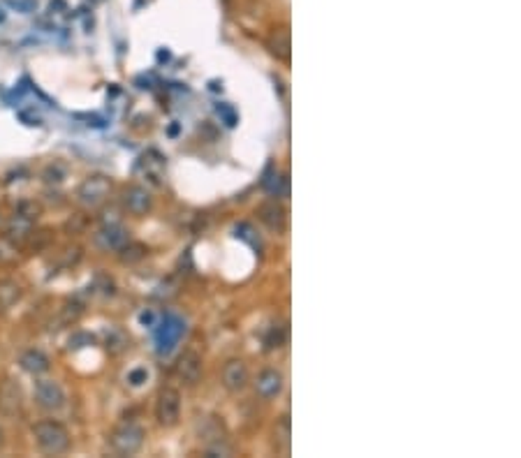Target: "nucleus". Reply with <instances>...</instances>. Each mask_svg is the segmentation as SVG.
Returning <instances> with one entry per match:
<instances>
[{"label":"nucleus","mask_w":521,"mask_h":458,"mask_svg":"<svg viewBox=\"0 0 521 458\" xmlns=\"http://www.w3.org/2000/svg\"><path fill=\"white\" fill-rule=\"evenodd\" d=\"M105 347L109 352H114V354H121L125 347H128V336L123 334L121 329H116V327H112V329H107L105 331Z\"/></svg>","instance_id":"nucleus-21"},{"label":"nucleus","mask_w":521,"mask_h":458,"mask_svg":"<svg viewBox=\"0 0 521 458\" xmlns=\"http://www.w3.org/2000/svg\"><path fill=\"white\" fill-rule=\"evenodd\" d=\"M93 338L91 334H84V331H77V334H72L70 336V350H82V347H86V345H93Z\"/></svg>","instance_id":"nucleus-26"},{"label":"nucleus","mask_w":521,"mask_h":458,"mask_svg":"<svg viewBox=\"0 0 521 458\" xmlns=\"http://www.w3.org/2000/svg\"><path fill=\"white\" fill-rule=\"evenodd\" d=\"M248 380H250V373L243 359H230L223 366V386L227 391L236 393V391L246 389Z\"/></svg>","instance_id":"nucleus-8"},{"label":"nucleus","mask_w":521,"mask_h":458,"mask_svg":"<svg viewBox=\"0 0 521 458\" xmlns=\"http://www.w3.org/2000/svg\"><path fill=\"white\" fill-rule=\"evenodd\" d=\"M12 5H14V7H19V10H21L23 14H28V12H33V10H35L37 0H12Z\"/></svg>","instance_id":"nucleus-31"},{"label":"nucleus","mask_w":521,"mask_h":458,"mask_svg":"<svg viewBox=\"0 0 521 458\" xmlns=\"http://www.w3.org/2000/svg\"><path fill=\"white\" fill-rule=\"evenodd\" d=\"M292 445V421L288 414L278 417V421L274 424V447L276 452L288 454Z\"/></svg>","instance_id":"nucleus-18"},{"label":"nucleus","mask_w":521,"mask_h":458,"mask_svg":"<svg viewBox=\"0 0 521 458\" xmlns=\"http://www.w3.org/2000/svg\"><path fill=\"white\" fill-rule=\"evenodd\" d=\"M257 216H259V220H262L266 227L271 229V232H276V234L285 232V227H288V211L283 209L281 202H276V199L264 202L262 207L257 209Z\"/></svg>","instance_id":"nucleus-10"},{"label":"nucleus","mask_w":521,"mask_h":458,"mask_svg":"<svg viewBox=\"0 0 521 458\" xmlns=\"http://www.w3.org/2000/svg\"><path fill=\"white\" fill-rule=\"evenodd\" d=\"M7 19V12H5V7L3 5H0V23H3Z\"/></svg>","instance_id":"nucleus-32"},{"label":"nucleus","mask_w":521,"mask_h":458,"mask_svg":"<svg viewBox=\"0 0 521 458\" xmlns=\"http://www.w3.org/2000/svg\"><path fill=\"white\" fill-rule=\"evenodd\" d=\"M30 236H33V220L14 213L12 220L5 227V239H10L12 243H17L19 246V243H26Z\"/></svg>","instance_id":"nucleus-14"},{"label":"nucleus","mask_w":521,"mask_h":458,"mask_svg":"<svg viewBox=\"0 0 521 458\" xmlns=\"http://www.w3.org/2000/svg\"><path fill=\"white\" fill-rule=\"evenodd\" d=\"M262 185L266 188V192L274 195V197H285L288 195V176L285 174H271V176H266L262 181Z\"/></svg>","instance_id":"nucleus-22"},{"label":"nucleus","mask_w":521,"mask_h":458,"mask_svg":"<svg viewBox=\"0 0 521 458\" xmlns=\"http://www.w3.org/2000/svg\"><path fill=\"white\" fill-rule=\"evenodd\" d=\"M155 419L165 428H172L181 419V393L176 389H162L155 400Z\"/></svg>","instance_id":"nucleus-4"},{"label":"nucleus","mask_w":521,"mask_h":458,"mask_svg":"<svg viewBox=\"0 0 521 458\" xmlns=\"http://www.w3.org/2000/svg\"><path fill=\"white\" fill-rule=\"evenodd\" d=\"M116 255H118V259H121L123 264H128V266H132V264H139L141 259H146V255H148V248L144 246V243H139V241H125L121 248L116 250Z\"/></svg>","instance_id":"nucleus-19"},{"label":"nucleus","mask_w":521,"mask_h":458,"mask_svg":"<svg viewBox=\"0 0 521 458\" xmlns=\"http://www.w3.org/2000/svg\"><path fill=\"white\" fill-rule=\"evenodd\" d=\"M17 255H19V246L3 236V239H0V264L14 262V259H17Z\"/></svg>","instance_id":"nucleus-23"},{"label":"nucleus","mask_w":521,"mask_h":458,"mask_svg":"<svg viewBox=\"0 0 521 458\" xmlns=\"http://www.w3.org/2000/svg\"><path fill=\"white\" fill-rule=\"evenodd\" d=\"M146 377H148V373L144 368H137V370H132V373H128V382L132 384V386H139V384H144L146 382Z\"/></svg>","instance_id":"nucleus-30"},{"label":"nucleus","mask_w":521,"mask_h":458,"mask_svg":"<svg viewBox=\"0 0 521 458\" xmlns=\"http://www.w3.org/2000/svg\"><path fill=\"white\" fill-rule=\"evenodd\" d=\"M197 433H200V440L204 445L227 440V431H225V426L220 424L218 417H200V421H197Z\"/></svg>","instance_id":"nucleus-13"},{"label":"nucleus","mask_w":521,"mask_h":458,"mask_svg":"<svg viewBox=\"0 0 521 458\" xmlns=\"http://www.w3.org/2000/svg\"><path fill=\"white\" fill-rule=\"evenodd\" d=\"M128 239H130L128 229L121 223H102V227L96 234V246L105 252H116Z\"/></svg>","instance_id":"nucleus-6"},{"label":"nucleus","mask_w":521,"mask_h":458,"mask_svg":"<svg viewBox=\"0 0 521 458\" xmlns=\"http://www.w3.org/2000/svg\"><path fill=\"white\" fill-rule=\"evenodd\" d=\"M123 207L132 216H146L153 209V197L144 185H130L123 192Z\"/></svg>","instance_id":"nucleus-9"},{"label":"nucleus","mask_w":521,"mask_h":458,"mask_svg":"<svg viewBox=\"0 0 521 458\" xmlns=\"http://www.w3.org/2000/svg\"><path fill=\"white\" fill-rule=\"evenodd\" d=\"M266 46H269L271 56H276V58L283 60V63H290V58H292V35H290V28L288 26L274 28Z\"/></svg>","instance_id":"nucleus-11"},{"label":"nucleus","mask_w":521,"mask_h":458,"mask_svg":"<svg viewBox=\"0 0 521 458\" xmlns=\"http://www.w3.org/2000/svg\"><path fill=\"white\" fill-rule=\"evenodd\" d=\"M283 341H285V329L283 327H271V334L266 338V347L274 350V347H281Z\"/></svg>","instance_id":"nucleus-29"},{"label":"nucleus","mask_w":521,"mask_h":458,"mask_svg":"<svg viewBox=\"0 0 521 458\" xmlns=\"http://www.w3.org/2000/svg\"><path fill=\"white\" fill-rule=\"evenodd\" d=\"M35 400L42 410L58 412L65 405V391L56 380H37L35 382Z\"/></svg>","instance_id":"nucleus-5"},{"label":"nucleus","mask_w":521,"mask_h":458,"mask_svg":"<svg viewBox=\"0 0 521 458\" xmlns=\"http://www.w3.org/2000/svg\"><path fill=\"white\" fill-rule=\"evenodd\" d=\"M137 169L144 171V176L151 181V183L160 185V178H162V171H165V160L155 151H151V153L141 155Z\"/></svg>","instance_id":"nucleus-17"},{"label":"nucleus","mask_w":521,"mask_h":458,"mask_svg":"<svg viewBox=\"0 0 521 458\" xmlns=\"http://www.w3.org/2000/svg\"><path fill=\"white\" fill-rule=\"evenodd\" d=\"M84 313V308L79 303H67L60 308V325H72L79 320V315Z\"/></svg>","instance_id":"nucleus-24"},{"label":"nucleus","mask_w":521,"mask_h":458,"mask_svg":"<svg viewBox=\"0 0 521 458\" xmlns=\"http://www.w3.org/2000/svg\"><path fill=\"white\" fill-rule=\"evenodd\" d=\"M17 213L19 216H23V218H28V220H37V216H39V207L35 202H21L19 207H17Z\"/></svg>","instance_id":"nucleus-27"},{"label":"nucleus","mask_w":521,"mask_h":458,"mask_svg":"<svg viewBox=\"0 0 521 458\" xmlns=\"http://www.w3.org/2000/svg\"><path fill=\"white\" fill-rule=\"evenodd\" d=\"M19 366L26 370L28 375H42L49 370V357L42 350H26L19 357Z\"/></svg>","instance_id":"nucleus-16"},{"label":"nucleus","mask_w":521,"mask_h":458,"mask_svg":"<svg viewBox=\"0 0 521 458\" xmlns=\"http://www.w3.org/2000/svg\"><path fill=\"white\" fill-rule=\"evenodd\" d=\"M109 190H112V181L102 174H93V176L84 178L82 185L77 188V202L84 209H96L107 199Z\"/></svg>","instance_id":"nucleus-3"},{"label":"nucleus","mask_w":521,"mask_h":458,"mask_svg":"<svg viewBox=\"0 0 521 458\" xmlns=\"http://www.w3.org/2000/svg\"><path fill=\"white\" fill-rule=\"evenodd\" d=\"M234 449L225 442H213V445H207V456H232Z\"/></svg>","instance_id":"nucleus-28"},{"label":"nucleus","mask_w":521,"mask_h":458,"mask_svg":"<svg viewBox=\"0 0 521 458\" xmlns=\"http://www.w3.org/2000/svg\"><path fill=\"white\" fill-rule=\"evenodd\" d=\"M21 410V389L19 384L5 382L0 386V412L5 417H14Z\"/></svg>","instance_id":"nucleus-15"},{"label":"nucleus","mask_w":521,"mask_h":458,"mask_svg":"<svg viewBox=\"0 0 521 458\" xmlns=\"http://www.w3.org/2000/svg\"><path fill=\"white\" fill-rule=\"evenodd\" d=\"M21 299V287L19 282L10 278H0V310H7Z\"/></svg>","instance_id":"nucleus-20"},{"label":"nucleus","mask_w":521,"mask_h":458,"mask_svg":"<svg viewBox=\"0 0 521 458\" xmlns=\"http://www.w3.org/2000/svg\"><path fill=\"white\" fill-rule=\"evenodd\" d=\"M202 366H204V363H202L200 354H197L195 350H188V352H184L179 357L174 373H176V377L186 386H195L197 382H200V377H202Z\"/></svg>","instance_id":"nucleus-7"},{"label":"nucleus","mask_w":521,"mask_h":458,"mask_svg":"<svg viewBox=\"0 0 521 458\" xmlns=\"http://www.w3.org/2000/svg\"><path fill=\"white\" fill-rule=\"evenodd\" d=\"M33 438L42 454L58 456V454H65L70 449V431L60 421H53V419L37 421L33 426Z\"/></svg>","instance_id":"nucleus-1"},{"label":"nucleus","mask_w":521,"mask_h":458,"mask_svg":"<svg viewBox=\"0 0 521 458\" xmlns=\"http://www.w3.org/2000/svg\"><path fill=\"white\" fill-rule=\"evenodd\" d=\"M144 438H146V433L139 424L125 421L112 431V436H109V447H112V452L118 456H132L144 447Z\"/></svg>","instance_id":"nucleus-2"},{"label":"nucleus","mask_w":521,"mask_h":458,"mask_svg":"<svg viewBox=\"0 0 521 458\" xmlns=\"http://www.w3.org/2000/svg\"><path fill=\"white\" fill-rule=\"evenodd\" d=\"M42 178L46 181V183H63V178H65V167L63 164H49V167L44 169Z\"/></svg>","instance_id":"nucleus-25"},{"label":"nucleus","mask_w":521,"mask_h":458,"mask_svg":"<svg viewBox=\"0 0 521 458\" xmlns=\"http://www.w3.org/2000/svg\"><path fill=\"white\" fill-rule=\"evenodd\" d=\"M255 391L262 398H276L283 391V373L276 368H266L257 375L255 380Z\"/></svg>","instance_id":"nucleus-12"}]
</instances>
